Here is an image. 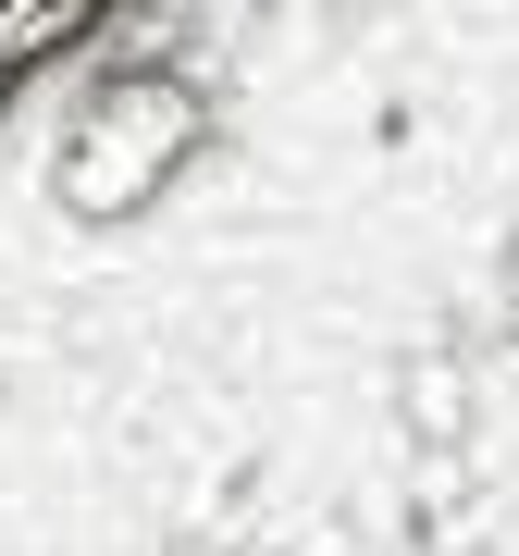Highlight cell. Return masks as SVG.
Listing matches in <instances>:
<instances>
[{
	"label": "cell",
	"mask_w": 519,
	"mask_h": 556,
	"mask_svg": "<svg viewBox=\"0 0 519 556\" xmlns=\"http://www.w3.org/2000/svg\"><path fill=\"white\" fill-rule=\"evenodd\" d=\"M174 149H186V100H174V87H112V100L62 137V199L112 223V211H137L149 186H161Z\"/></svg>",
	"instance_id": "obj_1"
}]
</instances>
